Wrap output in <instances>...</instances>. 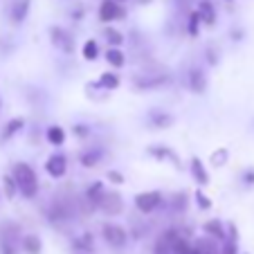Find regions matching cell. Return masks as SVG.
I'll list each match as a JSON object with an SVG mask.
<instances>
[{"label":"cell","mask_w":254,"mask_h":254,"mask_svg":"<svg viewBox=\"0 0 254 254\" xmlns=\"http://www.w3.org/2000/svg\"><path fill=\"white\" fill-rule=\"evenodd\" d=\"M106 180H108V183H113V185H117V187L126 183L124 173H122V171H117V169H108V171H106Z\"/></svg>","instance_id":"836d02e7"},{"label":"cell","mask_w":254,"mask_h":254,"mask_svg":"<svg viewBox=\"0 0 254 254\" xmlns=\"http://www.w3.org/2000/svg\"><path fill=\"white\" fill-rule=\"evenodd\" d=\"M241 183H243L245 189H252L254 187V169L248 167L243 173H241Z\"/></svg>","instance_id":"e575fe53"},{"label":"cell","mask_w":254,"mask_h":254,"mask_svg":"<svg viewBox=\"0 0 254 254\" xmlns=\"http://www.w3.org/2000/svg\"><path fill=\"white\" fill-rule=\"evenodd\" d=\"M29 9H32V0H11L9 2V23L14 27H20V25L27 20Z\"/></svg>","instance_id":"5bb4252c"},{"label":"cell","mask_w":254,"mask_h":254,"mask_svg":"<svg viewBox=\"0 0 254 254\" xmlns=\"http://www.w3.org/2000/svg\"><path fill=\"white\" fill-rule=\"evenodd\" d=\"M227 162H230V149H227V146H218L216 151H211L209 164H214V167L218 169V167H225Z\"/></svg>","instance_id":"f546056e"},{"label":"cell","mask_w":254,"mask_h":254,"mask_svg":"<svg viewBox=\"0 0 254 254\" xmlns=\"http://www.w3.org/2000/svg\"><path fill=\"white\" fill-rule=\"evenodd\" d=\"M74 216H79L77 200L74 198L59 196L45 207V218H48L50 225H65V223L74 221Z\"/></svg>","instance_id":"7a4b0ae2"},{"label":"cell","mask_w":254,"mask_h":254,"mask_svg":"<svg viewBox=\"0 0 254 254\" xmlns=\"http://www.w3.org/2000/svg\"><path fill=\"white\" fill-rule=\"evenodd\" d=\"M230 39L236 41V43H241V41L245 39V29H243V27H234V29L230 32Z\"/></svg>","instance_id":"8d00e7d4"},{"label":"cell","mask_w":254,"mask_h":254,"mask_svg":"<svg viewBox=\"0 0 254 254\" xmlns=\"http://www.w3.org/2000/svg\"><path fill=\"white\" fill-rule=\"evenodd\" d=\"M135 209L142 216H151L164 205V193L160 189H149V191H139L133 196Z\"/></svg>","instance_id":"277c9868"},{"label":"cell","mask_w":254,"mask_h":254,"mask_svg":"<svg viewBox=\"0 0 254 254\" xmlns=\"http://www.w3.org/2000/svg\"><path fill=\"white\" fill-rule=\"evenodd\" d=\"M99 43H97V39H88L86 43H83L81 48V57L83 61H97L99 59Z\"/></svg>","instance_id":"f1b7e54d"},{"label":"cell","mask_w":254,"mask_h":254,"mask_svg":"<svg viewBox=\"0 0 254 254\" xmlns=\"http://www.w3.org/2000/svg\"><path fill=\"white\" fill-rule=\"evenodd\" d=\"M200 16H198V11L196 9H191L187 14V20H185V32L191 36V39H196L198 34H200Z\"/></svg>","instance_id":"83f0119b"},{"label":"cell","mask_w":254,"mask_h":254,"mask_svg":"<svg viewBox=\"0 0 254 254\" xmlns=\"http://www.w3.org/2000/svg\"><path fill=\"white\" fill-rule=\"evenodd\" d=\"M164 205H169V209H171L173 214H185L189 207V196L185 191H176L169 198L164 196Z\"/></svg>","instance_id":"7402d4cb"},{"label":"cell","mask_w":254,"mask_h":254,"mask_svg":"<svg viewBox=\"0 0 254 254\" xmlns=\"http://www.w3.org/2000/svg\"><path fill=\"white\" fill-rule=\"evenodd\" d=\"M225 2H234V0H225Z\"/></svg>","instance_id":"60d3db41"},{"label":"cell","mask_w":254,"mask_h":254,"mask_svg":"<svg viewBox=\"0 0 254 254\" xmlns=\"http://www.w3.org/2000/svg\"><path fill=\"white\" fill-rule=\"evenodd\" d=\"M0 200H2V193H0Z\"/></svg>","instance_id":"b9f144b4"},{"label":"cell","mask_w":254,"mask_h":254,"mask_svg":"<svg viewBox=\"0 0 254 254\" xmlns=\"http://www.w3.org/2000/svg\"><path fill=\"white\" fill-rule=\"evenodd\" d=\"M74 250H79V252H92V245H95V239H92L90 232H86V234H81L79 239H74Z\"/></svg>","instance_id":"1f68e13d"},{"label":"cell","mask_w":254,"mask_h":254,"mask_svg":"<svg viewBox=\"0 0 254 254\" xmlns=\"http://www.w3.org/2000/svg\"><path fill=\"white\" fill-rule=\"evenodd\" d=\"M65 128H63L61 124H52L45 128V139H48V144H52V146H63L65 144Z\"/></svg>","instance_id":"d4e9b609"},{"label":"cell","mask_w":254,"mask_h":254,"mask_svg":"<svg viewBox=\"0 0 254 254\" xmlns=\"http://www.w3.org/2000/svg\"><path fill=\"white\" fill-rule=\"evenodd\" d=\"M0 183H2V196H5L7 200H16V196H18V185H16L14 176H11V173H5Z\"/></svg>","instance_id":"4316f807"},{"label":"cell","mask_w":254,"mask_h":254,"mask_svg":"<svg viewBox=\"0 0 254 254\" xmlns=\"http://www.w3.org/2000/svg\"><path fill=\"white\" fill-rule=\"evenodd\" d=\"M124 198H122L120 191H115V189H106L104 191V198H101L99 207H97V211H101V214L106 216H120L124 214Z\"/></svg>","instance_id":"ba28073f"},{"label":"cell","mask_w":254,"mask_h":254,"mask_svg":"<svg viewBox=\"0 0 254 254\" xmlns=\"http://www.w3.org/2000/svg\"><path fill=\"white\" fill-rule=\"evenodd\" d=\"M104 59H106V63H108L113 70H122V67L126 65V54H124V50L122 48H108L106 50V54H104Z\"/></svg>","instance_id":"cb8c5ba5"},{"label":"cell","mask_w":254,"mask_h":254,"mask_svg":"<svg viewBox=\"0 0 254 254\" xmlns=\"http://www.w3.org/2000/svg\"><path fill=\"white\" fill-rule=\"evenodd\" d=\"M173 81V74L167 70H146L133 77V88L139 92H151V90H162Z\"/></svg>","instance_id":"3957f363"},{"label":"cell","mask_w":254,"mask_h":254,"mask_svg":"<svg viewBox=\"0 0 254 254\" xmlns=\"http://www.w3.org/2000/svg\"><path fill=\"white\" fill-rule=\"evenodd\" d=\"M146 153L153 160H158V162H169L176 171H183V160H180V155H178L171 146H167V144H151L149 149H146Z\"/></svg>","instance_id":"9c48e42d"},{"label":"cell","mask_w":254,"mask_h":254,"mask_svg":"<svg viewBox=\"0 0 254 254\" xmlns=\"http://www.w3.org/2000/svg\"><path fill=\"white\" fill-rule=\"evenodd\" d=\"M149 2H153V0H137V5H149Z\"/></svg>","instance_id":"f35d334b"},{"label":"cell","mask_w":254,"mask_h":254,"mask_svg":"<svg viewBox=\"0 0 254 254\" xmlns=\"http://www.w3.org/2000/svg\"><path fill=\"white\" fill-rule=\"evenodd\" d=\"M205 57H207V63H209V65H218V52H216L214 45H207L205 48Z\"/></svg>","instance_id":"d590c367"},{"label":"cell","mask_w":254,"mask_h":254,"mask_svg":"<svg viewBox=\"0 0 254 254\" xmlns=\"http://www.w3.org/2000/svg\"><path fill=\"white\" fill-rule=\"evenodd\" d=\"M72 135H74V137H79V139H88L92 135V128L88 124H81V122H79V124L72 126Z\"/></svg>","instance_id":"d6a6232c"},{"label":"cell","mask_w":254,"mask_h":254,"mask_svg":"<svg viewBox=\"0 0 254 254\" xmlns=\"http://www.w3.org/2000/svg\"><path fill=\"white\" fill-rule=\"evenodd\" d=\"M122 86V77L117 74L115 70L101 72L97 81H90L86 86V90H101V92H115L117 88Z\"/></svg>","instance_id":"8fae6325"},{"label":"cell","mask_w":254,"mask_h":254,"mask_svg":"<svg viewBox=\"0 0 254 254\" xmlns=\"http://www.w3.org/2000/svg\"><path fill=\"white\" fill-rule=\"evenodd\" d=\"M83 14H86V9H83L81 5H77V9H72V20H74V23H81L83 20Z\"/></svg>","instance_id":"74e56055"},{"label":"cell","mask_w":254,"mask_h":254,"mask_svg":"<svg viewBox=\"0 0 254 254\" xmlns=\"http://www.w3.org/2000/svg\"><path fill=\"white\" fill-rule=\"evenodd\" d=\"M126 16H128V9H126L122 2H117V0H101L99 9H97V18H99L101 25L120 23Z\"/></svg>","instance_id":"52a82bcc"},{"label":"cell","mask_w":254,"mask_h":254,"mask_svg":"<svg viewBox=\"0 0 254 254\" xmlns=\"http://www.w3.org/2000/svg\"><path fill=\"white\" fill-rule=\"evenodd\" d=\"M117 2H128V0H117Z\"/></svg>","instance_id":"ab89813d"},{"label":"cell","mask_w":254,"mask_h":254,"mask_svg":"<svg viewBox=\"0 0 254 254\" xmlns=\"http://www.w3.org/2000/svg\"><path fill=\"white\" fill-rule=\"evenodd\" d=\"M146 122H149V126L155 130H167L176 124V117L169 111H162V108H151V111L146 113Z\"/></svg>","instance_id":"7c38bea8"},{"label":"cell","mask_w":254,"mask_h":254,"mask_svg":"<svg viewBox=\"0 0 254 254\" xmlns=\"http://www.w3.org/2000/svg\"><path fill=\"white\" fill-rule=\"evenodd\" d=\"M104 39L108 41V48H122L126 43V36L113 25H104Z\"/></svg>","instance_id":"484cf974"},{"label":"cell","mask_w":254,"mask_h":254,"mask_svg":"<svg viewBox=\"0 0 254 254\" xmlns=\"http://www.w3.org/2000/svg\"><path fill=\"white\" fill-rule=\"evenodd\" d=\"M20 250L25 254H41L43 252V241L39 234H23L20 236Z\"/></svg>","instance_id":"603a6c76"},{"label":"cell","mask_w":254,"mask_h":254,"mask_svg":"<svg viewBox=\"0 0 254 254\" xmlns=\"http://www.w3.org/2000/svg\"><path fill=\"white\" fill-rule=\"evenodd\" d=\"M25 124H27L25 117H11V120L2 126V130H0V142H9L16 135H20L25 130Z\"/></svg>","instance_id":"44dd1931"},{"label":"cell","mask_w":254,"mask_h":254,"mask_svg":"<svg viewBox=\"0 0 254 254\" xmlns=\"http://www.w3.org/2000/svg\"><path fill=\"white\" fill-rule=\"evenodd\" d=\"M20 225L2 223L0 225V254H20Z\"/></svg>","instance_id":"5b68a950"},{"label":"cell","mask_w":254,"mask_h":254,"mask_svg":"<svg viewBox=\"0 0 254 254\" xmlns=\"http://www.w3.org/2000/svg\"><path fill=\"white\" fill-rule=\"evenodd\" d=\"M187 86H189V90L193 92V95H205L207 92V74H205V70H200V67H191L189 70V74H187Z\"/></svg>","instance_id":"ac0fdd59"},{"label":"cell","mask_w":254,"mask_h":254,"mask_svg":"<svg viewBox=\"0 0 254 254\" xmlns=\"http://www.w3.org/2000/svg\"><path fill=\"white\" fill-rule=\"evenodd\" d=\"M104 191H106V185L101 183V180H92V183L86 187V191H83V198H86V202L90 205L92 211H97L101 198H104Z\"/></svg>","instance_id":"ffe728a7"},{"label":"cell","mask_w":254,"mask_h":254,"mask_svg":"<svg viewBox=\"0 0 254 254\" xmlns=\"http://www.w3.org/2000/svg\"><path fill=\"white\" fill-rule=\"evenodd\" d=\"M189 173H191L193 183H196L198 187H207V185L211 183L209 171H207L205 162H202L198 155H191V160H189Z\"/></svg>","instance_id":"9a60e30c"},{"label":"cell","mask_w":254,"mask_h":254,"mask_svg":"<svg viewBox=\"0 0 254 254\" xmlns=\"http://www.w3.org/2000/svg\"><path fill=\"white\" fill-rule=\"evenodd\" d=\"M45 173L54 180H61L67 176V158L63 153H52L45 160Z\"/></svg>","instance_id":"4fadbf2b"},{"label":"cell","mask_w":254,"mask_h":254,"mask_svg":"<svg viewBox=\"0 0 254 254\" xmlns=\"http://www.w3.org/2000/svg\"><path fill=\"white\" fill-rule=\"evenodd\" d=\"M0 108H2V101H0Z\"/></svg>","instance_id":"7bdbcfd3"},{"label":"cell","mask_w":254,"mask_h":254,"mask_svg":"<svg viewBox=\"0 0 254 254\" xmlns=\"http://www.w3.org/2000/svg\"><path fill=\"white\" fill-rule=\"evenodd\" d=\"M11 176H14L16 185H18V193L23 198H27V200H34V198L39 196V176H36V171H34L32 164L27 162H16L14 167H11Z\"/></svg>","instance_id":"6da1fadb"},{"label":"cell","mask_w":254,"mask_h":254,"mask_svg":"<svg viewBox=\"0 0 254 254\" xmlns=\"http://www.w3.org/2000/svg\"><path fill=\"white\" fill-rule=\"evenodd\" d=\"M196 11H198L200 23L205 25V27H214L216 20H218V11H216V7H214V2H211V0H198V2H196Z\"/></svg>","instance_id":"d6986e66"},{"label":"cell","mask_w":254,"mask_h":254,"mask_svg":"<svg viewBox=\"0 0 254 254\" xmlns=\"http://www.w3.org/2000/svg\"><path fill=\"white\" fill-rule=\"evenodd\" d=\"M104 158H106V151L101 146H88V149H83L79 153V164L86 169H95V167H99Z\"/></svg>","instance_id":"e0dca14e"},{"label":"cell","mask_w":254,"mask_h":254,"mask_svg":"<svg viewBox=\"0 0 254 254\" xmlns=\"http://www.w3.org/2000/svg\"><path fill=\"white\" fill-rule=\"evenodd\" d=\"M200 230L205 232V236L218 241V243H223V241L227 239V225L221 221V218H209V221H205L200 225Z\"/></svg>","instance_id":"2e32d148"},{"label":"cell","mask_w":254,"mask_h":254,"mask_svg":"<svg viewBox=\"0 0 254 254\" xmlns=\"http://www.w3.org/2000/svg\"><path fill=\"white\" fill-rule=\"evenodd\" d=\"M50 43H52V48H57L61 54H74V50H77V41H74V34L70 32V29L61 27V25H52L50 27Z\"/></svg>","instance_id":"8992f818"},{"label":"cell","mask_w":254,"mask_h":254,"mask_svg":"<svg viewBox=\"0 0 254 254\" xmlns=\"http://www.w3.org/2000/svg\"><path fill=\"white\" fill-rule=\"evenodd\" d=\"M193 200H196V207L200 211H209L211 207H214V202H211V198L207 196L205 191H202V187H198L196 191H193Z\"/></svg>","instance_id":"4dcf8cb0"},{"label":"cell","mask_w":254,"mask_h":254,"mask_svg":"<svg viewBox=\"0 0 254 254\" xmlns=\"http://www.w3.org/2000/svg\"><path fill=\"white\" fill-rule=\"evenodd\" d=\"M101 236H104V241L111 248H126V243H128V232L124 230L122 225H117V223H104L101 225Z\"/></svg>","instance_id":"30bf717a"}]
</instances>
